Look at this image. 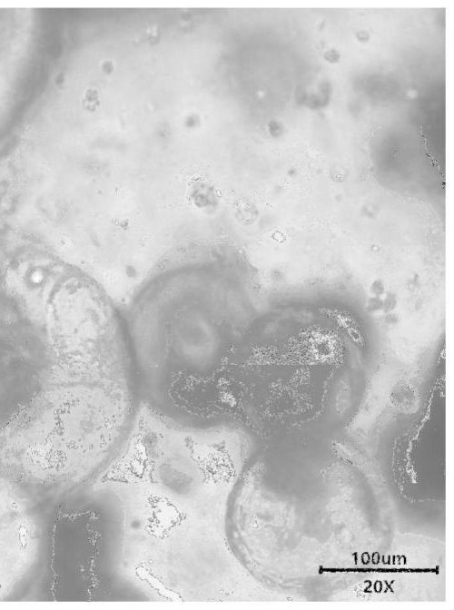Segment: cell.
<instances>
[{"label": "cell", "instance_id": "obj_1", "mask_svg": "<svg viewBox=\"0 0 454 610\" xmlns=\"http://www.w3.org/2000/svg\"><path fill=\"white\" fill-rule=\"evenodd\" d=\"M249 450L235 422L191 424L139 403L94 487L118 502L120 568L145 595L232 602L252 595L229 529Z\"/></svg>", "mask_w": 454, "mask_h": 610}, {"label": "cell", "instance_id": "obj_3", "mask_svg": "<svg viewBox=\"0 0 454 610\" xmlns=\"http://www.w3.org/2000/svg\"><path fill=\"white\" fill-rule=\"evenodd\" d=\"M135 386L75 380L41 397L0 439V461L23 480L79 483L97 476L124 440Z\"/></svg>", "mask_w": 454, "mask_h": 610}, {"label": "cell", "instance_id": "obj_4", "mask_svg": "<svg viewBox=\"0 0 454 610\" xmlns=\"http://www.w3.org/2000/svg\"><path fill=\"white\" fill-rule=\"evenodd\" d=\"M0 480V597L7 595L31 566L36 552V526L25 506Z\"/></svg>", "mask_w": 454, "mask_h": 610}, {"label": "cell", "instance_id": "obj_2", "mask_svg": "<svg viewBox=\"0 0 454 610\" xmlns=\"http://www.w3.org/2000/svg\"><path fill=\"white\" fill-rule=\"evenodd\" d=\"M122 312L141 402L187 423L234 422L251 326L242 273L230 257L155 270Z\"/></svg>", "mask_w": 454, "mask_h": 610}]
</instances>
